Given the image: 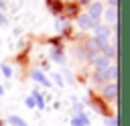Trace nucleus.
<instances>
[{"label":"nucleus","instance_id":"obj_15","mask_svg":"<svg viewBox=\"0 0 130 126\" xmlns=\"http://www.w3.org/2000/svg\"><path fill=\"white\" fill-rule=\"evenodd\" d=\"M2 73H4L6 77H10V75H12V67H10V65H2Z\"/></svg>","mask_w":130,"mask_h":126},{"label":"nucleus","instance_id":"obj_13","mask_svg":"<svg viewBox=\"0 0 130 126\" xmlns=\"http://www.w3.org/2000/svg\"><path fill=\"white\" fill-rule=\"evenodd\" d=\"M63 10H65V16H67V14H75V12H77V6L71 4V6H65Z\"/></svg>","mask_w":130,"mask_h":126},{"label":"nucleus","instance_id":"obj_8","mask_svg":"<svg viewBox=\"0 0 130 126\" xmlns=\"http://www.w3.org/2000/svg\"><path fill=\"white\" fill-rule=\"evenodd\" d=\"M47 6H49L53 12H61V10L65 8V4H61V2H57V0H47Z\"/></svg>","mask_w":130,"mask_h":126},{"label":"nucleus","instance_id":"obj_2","mask_svg":"<svg viewBox=\"0 0 130 126\" xmlns=\"http://www.w3.org/2000/svg\"><path fill=\"white\" fill-rule=\"evenodd\" d=\"M77 22H79V26L81 28H98L100 24H98V20L95 18H91L89 14H81L79 18H77Z\"/></svg>","mask_w":130,"mask_h":126},{"label":"nucleus","instance_id":"obj_16","mask_svg":"<svg viewBox=\"0 0 130 126\" xmlns=\"http://www.w3.org/2000/svg\"><path fill=\"white\" fill-rule=\"evenodd\" d=\"M106 124H108V126H118V120H116V118H108Z\"/></svg>","mask_w":130,"mask_h":126},{"label":"nucleus","instance_id":"obj_3","mask_svg":"<svg viewBox=\"0 0 130 126\" xmlns=\"http://www.w3.org/2000/svg\"><path fill=\"white\" fill-rule=\"evenodd\" d=\"M104 96L108 98V100H116V96H118V85H116V81L112 83H106L104 85Z\"/></svg>","mask_w":130,"mask_h":126},{"label":"nucleus","instance_id":"obj_17","mask_svg":"<svg viewBox=\"0 0 130 126\" xmlns=\"http://www.w3.org/2000/svg\"><path fill=\"white\" fill-rule=\"evenodd\" d=\"M53 77H55V81H57L59 85H63V79H61V75H53Z\"/></svg>","mask_w":130,"mask_h":126},{"label":"nucleus","instance_id":"obj_11","mask_svg":"<svg viewBox=\"0 0 130 126\" xmlns=\"http://www.w3.org/2000/svg\"><path fill=\"white\" fill-rule=\"evenodd\" d=\"M8 122H10L12 126H28V124H26L22 118H18V116H10V118H8Z\"/></svg>","mask_w":130,"mask_h":126},{"label":"nucleus","instance_id":"obj_4","mask_svg":"<svg viewBox=\"0 0 130 126\" xmlns=\"http://www.w3.org/2000/svg\"><path fill=\"white\" fill-rule=\"evenodd\" d=\"M108 37H110V28L108 26H98L95 28V39L100 43H108Z\"/></svg>","mask_w":130,"mask_h":126},{"label":"nucleus","instance_id":"obj_12","mask_svg":"<svg viewBox=\"0 0 130 126\" xmlns=\"http://www.w3.org/2000/svg\"><path fill=\"white\" fill-rule=\"evenodd\" d=\"M24 104H26V108H35V106H37V100H35L32 96H28V98L24 100Z\"/></svg>","mask_w":130,"mask_h":126},{"label":"nucleus","instance_id":"obj_10","mask_svg":"<svg viewBox=\"0 0 130 126\" xmlns=\"http://www.w3.org/2000/svg\"><path fill=\"white\" fill-rule=\"evenodd\" d=\"M116 18H118L116 8H108V10H106V20H108V22H116Z\"/></svg>","mask_w":130,"mask_h":126},{"label":"nucleus","instance_id":"obj_9","mask_svg":"<svg viewBox=\"0 0 130 126\" xmlns=\"http://www.w3.org/2000/svg\"><path fill=\"white\" fill-rule=\"evenodd\" d=\"M110 67V59L108 57H98L95 59V69H106Z\"/></svg>","mask_w":130,"mask_h":126},{"label":"nucleus","instance_id":"obj_5","mask_svg":"<svg viewBox=\"0 0 130 126\" xmlns=\"http://www.w3.org/2000/svg\"><path fill=\"white\" fill-rule=\"evenodd\" d=\"M102 10H104V8H102V4H100V2H91V4H89V12H87V14H89L91 18H95V20H98V18L102 16Z\"/></svg>","mask_w":130,"mask_h":126},{"label":"nucleus","instance_id":"obj_7","mask_svg":"<svg viewBox=\"0 0 130 126\" xmlns=\"http://www.w3.org/2000/svg\"><path fill=\"white\" fill-rule=\"evenodd\" d=\"M32 79H35V81H41L45 87H51V81H49V79L43 75V71H39V69H35V71H32Z\"/></svg>","mask_w":130,"mask_h":126},{"label":"nucleus","instance_id":"obj_19","mask_svg":"<svg viewBox=\"0 0 130 126\" xmlns=\"http://www.w3.org/2000/svg\"><path fill=\"white\" fill-rule=\"evenodd\" d=\"M6 22V18H4V14H0V24H4Z\"/></svg>","mask_w":130,"mask_h":126},{"label":"nucleus","instance_id":"obj_14","mask_svg":"<svg viewBox=\"0 0 130 126\" xmlns=\"http://www.w3.org/2000/svg\"><path fill=\"white\" fill-rule=\"evenodd\" d=\"M57 28H59V30L67 28V20H65V18H59V20H57Z\"/></svg>","mask_w":130,"mask_h":126},{"label":"nucleus","instance_id":"obj_1","mask_svg":"<svg viewBox=\"0 0 130 126\" xmlns=\"http://www.w3.org/2000/svg\"><path fill=\"white\" fill-rule=\"evenodd\" d=\"M116 73H118V67H116V65H110V67H106V69H95L93 77H95L98 81H106V79H116Z\"/></svg>","mask_w":130,"mask_h":126},{"label":"nucleus","instance_id":"obj_20","mask_svg":"<svg viewBox=\"0 0 130 126\" xmlns=\"http://www.w3.org/2000/svg\"><path fill=\"white\" fill-rule=\"evenodd\" d=\"M2 93H4V87H2V85H0V96H2Z\"/></svg>","mask_w":130,"mask_h":126},{"label":"nucleus","instance_id":"obj_6","mask_svg":"<svg viewBox=\"0 0 130 126\" xmlns=\"http://www.w3.org/2000/svg\"><path fill=\"white\" fill-rule=\"evenodd\" d=\"M71 124H73V126H87V124H89V120H87V116H85V114H79V112H77V114L71 118Z\"/></svg>","mask_w":130,"mask_h":126},{"label":"nucleus","instance_id":"obj_18","mask_svg":"<svg viewBox=\"0 0 130 126\" xmlns=\"http://www.w3.org/2000/svg\"><path fill=\"white\" fill-rule=\"evenodd\" d=\"M108 4H110V8H116V4H118V0H108Z\"/></svg>","mask_w":130,"mask_h":126}]
</instances>
